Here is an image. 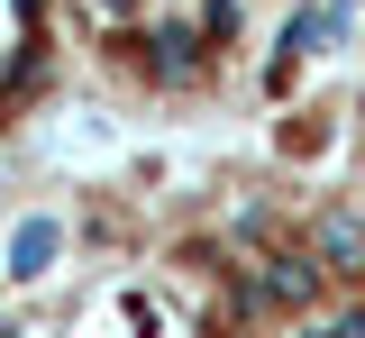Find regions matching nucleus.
Returning a JSON list of instances; mask_svg holds the SVG:
<instances>
[{"label": "nucleus", "mask_w": 365, "mask_h": 338, "mask_svg": "<svg viewBox=\"0 0 365 338\" xmlns=\"http://www.w3.org/2000/svg\"><path fill=\"white\" fill-rule=\"evenodd\" d=\"M319 256L311 247H274V256H256L247 275H237V311H311L319 302Z\"/></svg>", "instance_id": "nucleus-1"}, {"label": "nucleus", "mask_w": 365, "mask_h": 338, "mask_svg": "<svg viewBox=\"0 0 365 338\" xmlns=\"http://www.w3.org/2000/svg\"><path fill=\"white\" fill-rule=\"evenodd\" d=\"M55 256H64V220H55V210H28V220L9 229V265H0V275L37 284V275H55Z\"/></svg>", "instance_id": "nucleus-2"}, {"label": "nucleus", "mask_w": 365, "mask_h": 338, "mask_svg": "<svg viewBox=\"0 0 365 338\" xmlns=\"http://www.w3.org/2000/svg\"><path fill=\"white\" fill-rule=\"evenodd\" d=\"M311 256H319V275H347L356 284L365 275V220L356 210H319L311 220Z\"/></svg>", "instance_id": "nucleus-3"}, {"label": "nucleus", "mask_w": 365, "mask_h": 338, "mask_svg": "<svg viewBox=\"0 0 365 338\" xmlns=\"http://www.w3.org/2000/svg\"><path fill=\"white\" fill-rule=\"evenodd\" d=\"M137 64H146L155 83H201V64H210V37H201V28H155Z\"/></svg>", "instance_id": "nucleus-4"}, {"label": "nucleus", "mask_w": 365, "mask_h": 338, "mask_svg": "<svg viewBox=\"0 0 365 338\" xmlns=\"http://www.w3.org/2000/svg\"><path fill=\"white\" fill-rule=\"evenodd\" d=\"M302 338H365V302H338V311L302 320Z\"/></svg>", "instance_id": "nucleus-5"}, {"label": "nucleus", "mask_w": 365, "mask_h": 338, "mask_svg": "<svg viewBox=\"0 0 365 338\" xmlns=\"http://www.w3.org/2000/svg\"><path fill=\"white\" fill-rule=\"evenodd\" d=\"M0 83H9V46H0Z\"/></svg>", "instance_id": "nucleus-6"}]
</instances>
